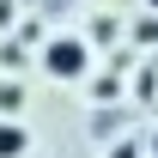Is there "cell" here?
Listing matches in <instances>:
<instances>
[{
  "label": "cell",
  "instance_id": "cell-4",
  "mask_svg": "<svg viewBox=\"0 0 158 158\" xmlns=\"http://www.w3.org/2000/svg\"><path fill=\"white\" fill-rule=\"evenodd\" d=\"M110 158H140V146H134V140H122V146H116Z\"/></svg>",
  "mask_w": 158,
  "mask_h": 158
},
{
  "label": "cell",
  "instance_id": "cell-5",
  "mask_svg": "<svg viewBox=\"0 0 158 158\" xmlns=\"http://www.w3.org/2000/svg\"><path fill=\"white\" fill-rule=\"evenodd\" d=\"M146 6H152V12H158V0H146Z\"/></svg>",
  "mask_w": 158,
  "mask_h": 158
},
{
  "label": "cell",
  "instance_id": "cell-3",
  "mask_svg": "<svg viewBox=\"0 0 158 158\" xmlns=\"http://www.w3.org/2000/svg\"><path fill=\"white\" fill-rule=\"evenodd\" d=\"M134 37H140V43H158V12H146V19L134 24Z\"/></svg>",
  "mask_w": 158,
  "mask_h": 158
},
{
  "label": "cell",
  "instance_id": "cell-6",
  "mask_svg": "<svg viewBox=\"0 0 158 158\" xmlns=\"http://www.w3.org/2000/svg\"><path fill=\"white\" fill-rule=\"evenodd\" d=\"M152 152H158V134H152Z\"/></svg>",
  "mask_w": 158,
  "mask_h": 158
},
{
  "label": "cell",
  "instance_id": "cell-1",
  "mask_svg": "<svg viewBox=\"0 0 158 158\" xmlns=\"http://www.w3.org/2000/svg\"><path fill=\"white\" fill-rule=\"evenodd\" d=\"M43 73H55V79H85V73H91V43H85V37H55L49 49H43Z\"/></svg>",
  "mask_w": 158,
  "mask_h": 158
},
{
  "label": "cell",
  "instance_id": "cell-2",
  "mask_svg": "<svg viewBox=\"0 0 158 158\" xmlns=\"http://www.w3.org/2000/svg\"><path fill=\"white\" fill-rule=\"evenodd\" d=\"M24 152V128L19 122H0V158H19Z\"/></svg>",
  "mask_w": 158,
  "mask_h": 158
}]
</instances>
